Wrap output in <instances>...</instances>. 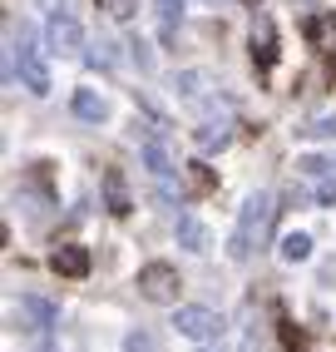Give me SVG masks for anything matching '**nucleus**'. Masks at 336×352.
Segmentation results:
<instances>
[{
    "instance_id": "4468645a",
    "label": "nucleus",
    "mask_w": 336,
    "mask_h": 352,
    "mask_svg": "<svg viewBox=\"0 0 336 352\" xmlns=\"http://www.w3.org/2000/svg\"><path fill=\"white\" fill-rule=\"evenodd\" d=\"M104 199H109V214H119V219H124L129 208H134L129 184H124V174H119V169H109V174H104Z\"/></svg>"
},
{
    "instance_id": "2eb2a0df",
    "label": "nucleus",
    "mask_w": 336,
    "mask_h": 352,
    "mask_svg": "<svg viewBox=\"0 0 336 352\" xmlns=\"http://www.w3.org/2000/svg\"><path fill=\"white\" fill-rule=\"evenodd\" d=\"M75 114L89 120V124H99V120H109V104H104V95H94V89H75Z\"/></svg>"
},
{
    "instance_id": "7ed1b4c3",
    "label": "nucleus",
    "mask_w": 336,
    "mask_h": 352,
    "mask_svg": "<svg viewBox=\"0 0 336 352\" xmlns=\"http://www.w3.org/2000/svg\"><path fill=\"white\" fill-rule=\"evenodd\" d=\"M139 154H143V169H149V174L158 179V189H163L168 199H178V194H183V184H173V169H178V164H173V154H168V134H163V120H158L149 134H143Z\"/></svg>"
},
{
    "instance_id": "5701e85b",
    "label": "nucleus",
    "mask_w": 336,
    "mask_h": 352,
    "mask_svg": "<svg viewBox=\"0 0 336 352\" xmlns=\"http://www.w3.org/2000/svg\"><path fill=\"white\" fill-rule=\"evenodd\" d=\"M317 204H322V208H331V204H336V174H331V169L317 179Z\"/></svg>"
},
{
    "instance_id": "9b49d317",
    "label": "nucleus",
    "mask_w": 336,
    "mask_h": 352,
    "mask_svg": "<svg viewBox=\"0 0 336 352\" xmlns=\"http://www.w3.org/2000/svg\"><path fill=\"white\" fill-rule=\"evenodd\" d=\"M50 263H55L60 278H84V273H89V248H80V243H60Z\"/></svg>"
},
{
    "instance_id": "4be33fe9",
    "label": "nucleus",
    "mask_w": 336,
    "mask_h": 352,
    "mask_svg": "<svg viewBox=\"0 0 336 352\" xmlns=\"http://www.w3.org/2000/svg\"><path fill=\"white\" fill-rule=\"evenodd\" d=\"M124 352H158V342H154L149 333H143V327H134V333L124 338Z\"/></svg>"
},
{
    "instance_id": "9d476101",
    "label": "nucleus",
    "mask_w": 336,
    "mask_h": 352,
    "mask_svg": "<svg viewBox=\"0 0 336 352\" xmlns=\"http://www.w3.org/2000/svg\"><path fill=\"white\" fill-rule=\"evenodd\" d=\"M178 248H188V253H208L213 248V233H208V223L198 219V214H178Z\"/></svg>"
},
{
    "instance_id": "f257e3e1",
    "label": "nucleus",
    "mask_w": 336,
    "mask_h": 352,
    "mask_svg": "<svg viewBox=\"0 0 336 352\" xmlns=\"http://www.w3.org/2000/svg\"><path fill=\"white\" fill-rule=\"evenodd\" d=\"M272 219H277V199H272L267 189H257V194L243 204V214H237V228H232V243H228V253H232V258H252V248H262V243H267Z\"/></svg>"
},
{
    "instance_id": "aec40b11",
    "label": "nucleus",
    "mask_w": 336,
    "mask_h": 352,
    "mask_svg": "<svg viewBox=\"0 0 336 352\" xmlns=\"http://www.w3.org/2000/svg\"><path fill=\"white\" fill-rule=\"evenodd\" d=\"M277 327H282V342H287V352H307V333H302L297 322H287V318H282Z\"/></svg>"
},
{
    "instance_id": "39448f33",
    "label": "nucleus",
    "mask_w": 336,
    "mask_h": 352,
    "mask_svg": "<svg viewBox=\"0 0 336 352\" xmlns=\"http://www.w3.org/2000/svg\"><path fill=\"white\" fill-rule=\"evenodd\" d=\"M173 327H178V338H188V342H218L223 338V318L213 308H178Z\"/></svg>"
},
{
    "instance_id": "412c9836",
    "label": "nucleus",
    "mask_w": 336,
    "mask_h": 352,
    "mask_svg": "<svg viewBox=\"0 0 336 352\" xmlns=\"http://www.w3.org/2000/svg\"><path fill=\"white\" fill-rule=\"evenodd\" d=\"M114 60H119V55H114V45H109V40H99V45L89 50V65H94V69H114Z\"/></svg>"
},
{
    "instance_id": "f8f14e48",
    "label": "nucleus",
    "mask_w": 336,
    "mask_h": 352,
    "mask_svg": "<svg viewBox=\"0 0 336 352\" xmlns=\"http://www.w3.org/2000/svg\"><path fill=\"white\" fill-rule=\"evenodd\" d=\"M173 89H178L183 104H203V100H208V75H203V69H178V75H173Z\"/></svg>"
},
{
    "instance_id": "dca6fc26",
    "label": "nucleus",
    "mask_w": 336,
    "mask_h": 352,
    "mask_svg": "<svg viewBox=\"0 0 336 352\" xmlns=\"http://www.w3.org/2000/svg\"><path fill=\"white\" fill-rule=\"evenodd\" d=\"M302 139H336V109H326V114H311V120L297 129Z\"/></svg>"
},
{
    "instance_id": "6e6552de",
    "label": "nucleus",
    "mask_w": 336,
    "mask_h": 352,
    "mask_svg": "<svg viewBox=\"0 0 336 352\" xmlns=\"http://www.w3.org/2000/svg\"><path fill=\"white\" fill-rule=\"evenodd\" d=\"M302 30H307V45L317 55H336V10H311Z\"/></svg>"
},
{
    "instance_id": "f3484780",
    "label": "nucleus",
    "mask_w": 336,
    "mask_h": 352,
    "mask_svg": "<svg viewBox=\"0 0 336 352\" xmlns=\"http://www.w3.org/2000/svg\"><path fill=\"white\" fill-rule=\"evenodd\" d=\"M277 253H282V263H307V258H311V239H307V233H287Z\"/></svg>"
},
{
    "instance_id": "a878e982",
    "label": "nucleus",
    "mask_w": 336,
    "mask_h": 352,
    "mask_svg": "<svg viewBox=\"0 0 336 352\" xmlns=\"http://www.w3.org/2000/svg\"><path fill=\"white\" fill-rule=\"evenodd\" d=\"M45 352H55V342H45Z\"/></svg>"
},
{
    "instance_id": "0eeeda50",
    "label": "nucleus",
    "mask_w": 336,
    "mask_h": 352,
    "mask_svg": "<svg viewBox=\"0 0 336 352\" xmlns=\"http://www.w3.org/2000/svg\"><path fill=\"white\" fill-rule=\"evenodd\" d=\"M55 322H60V308H55L45 293H25V298H20V327H30V333L45 338Z\"/></svg>"
},
{
    "instance_id": "6ab92c4d",
    "label": "nucleus",
    "mask_w": 336,
    "mask_h": 352,
    "mask_svg": "<svg viewBox=\"0 0 336 352\" xmlns=\"http://www.w3.org/2000/svg\"><path fill=\"white\" fill-rule=\"evenodd\" d=\"M99 10H104L109 20H134V10H139V0H99Z\"/></svg>"
},
{
    "instance_id": "1a4fd4ad",
    "label": "nucleus",
    "mask_w": 336,
    "mask_h": 352,
    "mask_svg": "<svg viewBox=\"0 0 336 352\" xmlns=\"http://www.w3.org/2000/svg\"><path fill=\"white\" fill-rule=\"evenodd\" d=\"M252 60H257V69H272L277 65V30H272L267 15L252 20Z\"/></svg>"
},
{
    "instance_id": "423d86ee",
    "label": "nucleus",
    "mask_w": 336,
    "mask_h": 352,
    "mask_svg": "<svg viewBox=\"0 0 336 352\" xmlns=\"http://www.w3.org/2000/svg\"><path fill=\"white\" fill-rule=\"evenodd\" d=\"M45 45L60 55H75L84 50V30H80V20L69 15V10H50V20H45Z\"/></svg>"
},
{
    "instance_id": "bb28decb",
    "label": "nucleus",
    "mask_w": 336,
    "mask_h": 352,
    "mask_svg": "<svg viewBox=\"0 0 336 352\" xmlns=\"http://www.w3.org/2000/svg\"><path fill=\"white\" fill-rule=\"evenodd\" d=\"M208 352H223V347H213V342H208Z\"/></svg>"
},
{
    "instance_id": "b1692460",
    "label": "nucleus",
    "mask_w": 336,
    "mask_h": 352,
    "mask_svg": "<svg viewBox=\"0 0 336 352\" xmlns=\"http://www.w3.org/2000/svg\"><path fill=\"white\" fill-rule=\"evenodd\" d=\"M208 184H213V179H208V169H203V164H193V174H188V194H203Z\"/></svg>"
},
{
    "instance_id": "ddd939ff",
    "label": "nucleus",
    "mask_w": 336,
    "mask_h": 352,
    "mask_svg": "<svg viewBox=\"0 0 336 352\" xmlns=\"http://www.w3.org/2000/svg\"><path fill=\"white\" fill-rule=\"evenodd\" d=\"M228 139H232V124H228V120H203L198 134H193V144H198L203 154H213V149H228Z\"/></svg>"
},
{
    "instance_id": "393cba45",
    "label": "nucleus",
    "mask_w": 336,
    "mask_h": 352,
    "mask_svg": "<svg viewBox=\"0 0 336 352\" xmlns=\"http://www.w3.org/2000/svg\"><path fill=\"white\" fill-rule=\"evenodd\" d=\"M129 50H134V60H139V69H154V55H149V45H143V40H134V45H129Z\"/></svg>"
},
{
    "instance_id": "a211bd4d",
    "label": "nucleus",
    "mask_w": 336,
    "mask_h": 352,
    "mask_svg": "<svg viewBox=\"0 0 336 352\" xmlns=\"http://www.w3.org/2000/svg\"><path fill=\"white\" fill-rule=\"evenodd\" d=\"M154 10H158V30H163V40H173V35H178V15H183V6H178V0H154Z\"/></svg>"
},
{
    "instance_id": "f03ea898",
    "label": "nucleus",
    "mask_w": 336,
    "mask_h": 352,
    "mask_svg": "<svg viewBox=\"0 0 336 352\" xmlns=\"http://www.w3.org/2000/svg\"><path fill=\"white\" fill-rule=\"evenodd\" d=\"M10 65H15V75L30 95H50V65H45V50H40L30 25H20V35L10 40Z\"/></svg>"
},
{
    "instance_id": "20e7f679",
    "label": "nucleus",
    "mask_w": 336,
    "mask_h": 352,
    "mask_svg": "<svg viewBox=\"0 0 336 352\" xmlns=\"http://www.w3.org/2000/svg\"><path fill=\"white\" fill-rule=\"evenodd\" d=\"M178 268L173 263H143L139 268V293L149 302H178Z\"/></svg>"
}]
</instances>
